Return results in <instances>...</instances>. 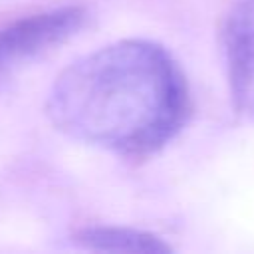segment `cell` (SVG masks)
Here are the masks:
<instances>
[{"label": "cell", "instance_id": "obj_1", "mask_svg": "<svg viewBox=\"0 0 254 254\" xmlns=\"http://www.w3.org/2000/svg\"><path fill=\"white\" fill-rule=\"evenodd\" d=\"M46 113L75 141L143 159L181 133L190 113V93L167 48L129 38L67 65L50 87Z\"/></svg>", "mask_w": 254, "mask_h": 254}, {"label": "cell", "instance_id": "obj_2", "mask_svg": "<svg viewBox=\"0 0 254 254\" xmlns=\"http://www.w3.org/2000/svg\"><path fill=\"white\" fill-rule=\"evenodd\" d=\"M87 22V8L69 4L42 10L4 26L0 30V81L12 77L46 52L65 44Z\"/></svg>", "mask_w": 254, "mask_h": 254}, {"label": "cell", "instance_id": "obj_3", "mask_svg": "<svg viewBox=\"0 0 254 254\" xmlns=\"http://www.w3.org/2000/svg\"><path fill=\"white\" fill-rule=\"evenodd\" d=\"M234 109L254 121V0H234L220 28Z\"/></svg>", "mask_w": 254, "mask_h": 254}, {"label": "cell", "instance_id": "obj_4", "mask_svg": "<svg viewBox=\"0 0 254 254\" xmlns=\"http://www.w3.org/2000/svg\"><path fill=\"white\" fill-rule=\"evenodd\" d=\"M71 240L87 250L99 252H139V254H161L171 252V246L157 234L111 224H91L73 232Z\"/></svg>", "mask_w": 254, "mask_h": 254}]
</instances>
